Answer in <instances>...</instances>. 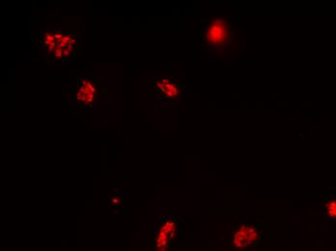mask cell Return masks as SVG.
Segmentation results:
<instances>
[{
    "instance_id": "cell-1",
    "label": "cell",
    "mask_w": 336,
    "mask_h": 251,
    "mask_svg": "<svg viewBox=\"0 0 336 251\" xmlns=\"http://www.w3.org/2000/svg\"><path fill=\"white\" fill-rule=\"evenodd\" d=\"M203 19L201 41L204 49L221 59L234 56L235 28L231 16H208Z\"/></svg>"
},
{
    "instance_id": "cell-2",
    "label": "cell",
    "mask_w": 336,
    "mask_h": 251,
    "mask_svg": "<svg viewBox=\"0 0 336 251\" xmlns=\"http://www.w3.org/2000/svg\"><path fill=\"white\" fill-rule=\"evenodd\" d=\"M77 34L47 27L38 32V47L47 63L72 62L77 51Z\"/></svg>"
},
{
    "instance_id": "cell-3",
    "label": "cell",
    "mask_w": 336,
    "mask_h": 251,
    "mask_svg": "<svg viewBox=\"0 0 336 251\" xmlns=\"http://www.w3.org/2000/svg\"><path fill=\"white\" fill-rule=\"evenodd\" d=\"M77 89L74 95L75 104L86 108L107 107L105 101V78L97 81L94 77H78Z\"/></svg>"
},
{
    "instance_id": "cell-4",
    "label": "cell",
    "mask_w": 336,
    "mask_h": 251,
    "mask_svg": "<svg viewBox=\"0 0 336 251\" xmlns=\"http://www.w3.org/2000/svg\"><path fill=\"white\" fill-rule=\"evenodd\" d=\"M155 89L161 105H183L186 103V93L182 79L169 73H161L155 77Z\"/></svg>"
},
{
    "instance_id": "cell-5",
    "label": "cell",
    "mask_w": 336,
    "mask_h": 251,
    "mask_svg": "<svg viewBox=\"0 0 336 251\" xmlns=\"http://www.w3.org/2000/svg\"><path fill=\"white\" fill-rule=\"evenodd\" d=\"M259 231L251 224H243L234 234V245L243 248L259 240Z\"/></svg>"
},
{
    "instance_id": "cell-6",
    "label": "cell",
    "mask_w": 336,
    "mask_h": 251,
    "mask_svg": "<svg viewBox=\"0 0 336 251\" xmlns=\"http://www.w3.org/2000/svg\"><path fill=\"white\" fill-rule=\"evenodd\" d=\"M118 201H120V198H113L112 199V204L113 205H115L116 203L118 202Z\"/></svg>"
}]
</instances>
